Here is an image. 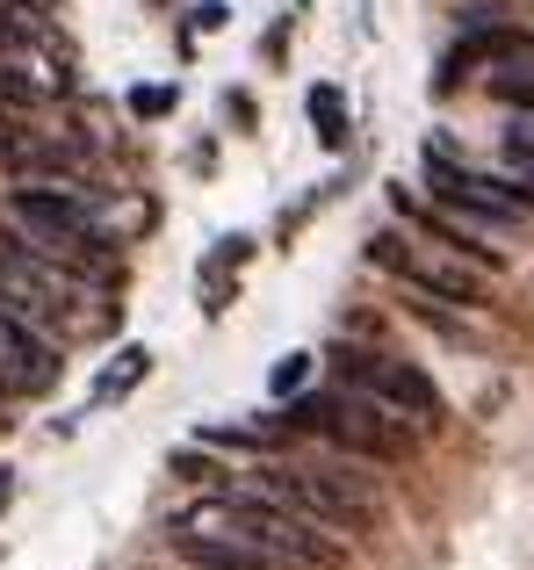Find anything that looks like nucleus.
Wrapping results in <instances>:
<instances>
[{"label":"nucleus","mask_w":534,"mask_h":570,"mask_svg":"<svg viewBox=\"0 0 534 570\" xmlns=\"http://www.w3.org/2000/svg\"><path fill=\"white\" fill-rule=\"evenodd\" d=\"M0 318L29 325L58 347V340H95L116 325V296H101L95 282H72L66 267L37 261L29 246H0Z\"/></svg>","instance_id":"nucleus-1"},{"label":"nucleus","mask_w":534,"mask_h":570,"mask_svg":"<svg viewBox=\"0 0 534 570\" xmlns=\"http://www.w3.org/2000/svg\"><path fill=\"white\" fill-rule=\"evenodd\" d=\"M174 534H239V542L267 549L281 570H339V542H325L318 528H304L289 505L260 499L254 484H231V491H217V499L188 505V513L174 520Z\"/></svg>","instance_id":"nucleus-2"},{"label":"nucleus","mask_w":534,"mask_h":570,"mask_svg":"<svg viewBox=\"0 0 534 570\" xmlns=\"http://www.w3.org/2000/svg\"><path fill=\"white\" fill-rule=\"evenodd\" d=\"M275 426H296V433H318V441H333L339 455H368V462H397L412 448L405 419H390L383 404H368L362 390H304V397H289V412H275Z\"/></svg>","instance_id":"nucleus-3"},{"label":"nucleus","mask_w":534,"mask_h":570,"mask_svg":"<svg viewBox=\"0 0 534 570\" xmlns=\"http://www.w3.org/2000/svg\"><path fill=\"white\" fill-rule=\"evenodd\" d=\"M254 491H260V499H275V505H289V513H310L318 528H383V520H390V499H383L362 470H339V462H310V470H260Z\"/></svg>","instance_id":"nucleus-4"},{"label":"nucleus","mask_w":534,"mask_h":570,"mask_svg":"<svg viewBox=\"0 0 534 570\" xmlns=\"http://www.w3.org/2000/svg\"><path fill=\"white\" fill-rule=\"evenodd\" d=\"M333 368H339V383L347 390H362L368 404H383L390 419H419V426H434L448 404H441V390H434V376L426 368H412L405 354H383V347H339L333 354Z\"/></svg>","instance_id":"nucleus-5"},{"label":"nucleus","mask_w":534,"mask_h":570,"mask_svg":"<svg viewBox=\"0 0 534 570\" xmlns=\"http://www.w3.org/2000/svg\"><path fill=\"white\" fill-rule=\"evenodd\" d=\"M8 217L22 238H95V246H116L101 232V209L87 195H72L66 181H22L8 188Z\"/></svg>","instance_id":"nucleus-6"},{"label":"nucleus","mask_w":534,"mask_h":570,"mask_svg":"<svg viewBox=\"0 0 534 570\" xmlns=\"http://www.w3.org/2000/svg\"><path fill=\"white\" fill-rule=\"evenodd\" d=\"M426 188H434V203H448L463 224H484V232H506V224H521V203H513V195L498 188L492 174L455 167L448 145H426Z\"/></svg>","instance_id":"nucleus-7"},{"label":"nucleus","mask_w":534,"mask_h":570,"mask_svg":"<svg viewBox=\"0 0 534 570\" xmlns=\"http://www.w3.org/2000/svg\"><path fill=\"white\" fill-rule=\"evenodd\" d=\"M58 368H66V354H58L51 340L14 325V318H0V397H43V390L58 383Z\"/></svg>","instance_id":"nucleus-8"},{"label":"nucleus","mask_w":534,"mask_h":570,"mask_svg":"<svg viewBox=\"0 0 534 570\" xmlns=\"http://www.w3.org/2000/svg\"><path fill=\"white\" fill-rule=\"evenodd\" d=\"M492 58H506V66H534V37L521 22H477L463 43L448 51V72H441V87H455V72L469 66H492Z\"/></svg>","instance_id":"nucleus-9"},{"label":"nucleus","mask_w":534,"mask_h":570,"mask_svg":"<svg viewBox=\"0 0 534 570\" xmlns=\"http://www.w3.org/2000/svg\"><path fill=\"white\" fill-rule=\"evenodd\" d=\"M174 557L196 570H281L267 549L239 542V534H174Z\"/></svg>","instance_id":"nucleus-10"},{"label":"nucleus","mask_w":534,"mask_h":570,"mask_svg":"<svg viewBox=\"0 0 534 570\" xmlns=\"http://www.w3.org/2000/svg\"><path fill=\"white\" fill-rule=\"evenodd\" d=\"M405 282H419V289H434L441 304H463V311H484L492 296H484V275H469V267H455V261H419L412 253L405 261Z\"/></svg>","instance_id":"nucleus-11"},{"label":"nucleus","mask_w":534,"mask_h":570,"mask_svg":"<svg viewBox=\"0 0 534 570\" xmlns=\"http://www.w3.org/2000/svg\"><path fill=\"white\" fill-rule=\"evenodd\" d=\"M145 376H152V354L145 347H123V362H109L95 376V404H109V397H123V390H138Z\"/></svg>","instance_id":"nucleus-12"},{"label":"nucleus","mask_w":534,"mask_h":570,"mask_svg":"<svg viewBox=\"0 0 534 570\" xmlns=\"http://www.w3.org/2000/svg\"><path fill=\"white\" fill-rule=\"evenodd\" d=\"M310 124H318V145H325V153H339V145H347V101H339V87H310Z\"/></svg>","instance_id":"nucleus-13"},{"label":"nucleus","mask_w":534,"mask_h":570,"mask_svg":"<svg viewBox=\"0 0 534 570\" xmlns=\"http://www.w3.org/2000/svg\"><path fill=\"white\" fill-rule=\"evenodd\" d=\"M29 145H37V124H22V116H14V109H0V167H22V159H29Z\"/></svg>","instance_id":"nucleus-14"},{"label":"nucleus","mask_w":534,"mask_h":570,"mask_svg":"<svg viewBox=\"0 0 534 570\" xmlns=\"http://www.w3.org/2000/svg\"><path fill=\"white\" fill-rule=\"evenodd\" d=\"M37 101H43V87H37V80H22L14 66H0V109L22 116V109H37Z\"/></svg>","instance_id":"nucleus-15"},{"label":"nucleus","mask_w":534,"mask_h":570,"mask_svg":"<svg viewBox=\"0 0 534 570\" xmlns=\"http://www.w3.org/2000/svg\"><path fill=\"white\" fill-rule=\"evenodd\" d=\"M202 441H210V448H267L275 426H202Z\"/></svg>","instance_id":"nucleus-16"},{"label":"nucleus","mask_w":534,"mask_h":570,"mask_svg":"<svg viewBox=\"0 0 534 570\" xmlns=\"http://www.w3.org/2000/svg\"><path fill=\"white\" fill-rule=\"evenodd\" d=\"M492 95H498V101H521V109H534V72H527V66H521V72H498Z\"/></svg>","instance_id":"nucleus-17"},{"label":"nucleus","mask_w":534,"mask_h":570,"mask_svg":"<svg viewBox=\"0 0 534 570\" xmlns=\"http://www.w3.org/2000/svg\"><path fill=\"white\" fill-rule=\"evenodd\" d=\"M130 116H174V87H130Z\"/></svg>","instance_id":"nucleus-18"},{"label":"nucleus","mask_w":534,"mask_h":570,"mask_svg":"<svg viewBox=\"0 0 534 570\" xmlns=\"http://www.w3.org/2000/svg\"><path fill=\"white\" fill-rule=\"evenodd\" d=\"M304 376H310V362H304V354H289V362H275V376H267V390H275V397H289V390L304 383Z\"/></svg>","instance_id":"nucleus-19"},{"label":"nucleus","mask_w":534,"mask_h":570,"mask_svg":"<svg viewBox=\"0 0 534 570\" xmlns=\"http://www.w3.org/2000/svg\"><path fill=\"white\" fill-rule=\"evenodd\" d=\"M167 470H174V476H188V484H202V476H217V470H210V462H202V455H188V448H181V455H174V462H167Z\"/></svg>","instance_id":"nucleus-20"},{"label":"nucleus","mask_w":534,"mask_h":570,"mask_svg":"<svg viewBox=\"0 0 534 570\" xmlns=\"http://www.w3.org/2000/svg\"><path fill=\"white\" fill-rule=\"evenodd\" d=\"M14 499V470H0V505H8Z\"/></svg>","instance_id":"nucleus-21"}]
</instances>
